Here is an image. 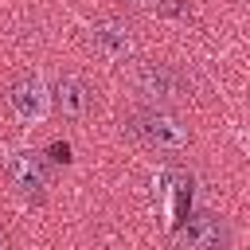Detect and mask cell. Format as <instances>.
<instances>
[{
    "instance_id": "obj_3",
    "label": "cell",
    "mask_w": 250,
    "mask_h": 250,
    "mask_svg": "<svg viewBox=\"0 0 250 250\" xmlns=\"http://www.w3.org/2000/svg\"><path fill=\"white\" fill-rule=\"evenodd\" d=\"M4 168H8V180L16 184V191L27 199H39L51 188V164L39 152H12Z\"/></svg>"
},
{
    "instance_id": "obj_5",
    "label": "cell",
    "mask_w": 250,
    "mask_h": 250,
    "mask_svg": "<svg viewBox=\"0 0 250 250\" xmlns=\"http://www.w3.org/2000/svg\"><path fill=\"white\" fill-rule=\"evenodd\" d=\"M94 47H98L105 59L121 62V59H129V51H133V35H129V27H125L121 20H102V23H94Z\"/></svg>"
},
{
    "instance_id": "obj_10",
    "label": "cell",
    "mask_w": 250,
    "mask_h": 250,
    "mask_svg": "<svg viewBox=\"0 0 250 250\" xmlns=\"http://www.w3.org/2000/svg\"><path fill=\"white\" fill-rule=\"evenodd\" d=\"M0 250H4V238H0Z\"/></svg>"
},
{
    "instance_id": "obj_6",
    "label": "cell",
    "mask_w": 250,
    "mask_h": 250,
    "mask_svg": "<svg viewBox=\"0 0 250 250\" xmlns=\"http://www.w3.org/2000/svg\"><path fill=\"white\" fill-rule=\"evenodd\" d=\"M55 105H59V113L70 117V121L86 117V113H90V90H86V82H82V78H59V82H55Z\"/></svg>"
},
{
    "instance_id": "obj_2",
    "label": "cell",
    "mask_w": 250,
    "mask_h": 250,
    "mask_svg": "<svg viewBox=\"0 0 250 250\" xmlns=\"http://www.w3.org/2000/svg\"><path fill=\"white\" fill-rule=\"evenodd\" d=\"M176 246L180 250H223L227 246V223L215 211L184 215L176 227Z\"/></svg>"
},
{
    "instance_id": "obj_7",
    "label": "cell",
    "mask_w": 250,
    "mask_h": 250,
    "mask_svg": "<svg viewBox=\"0 0 250 250\" xmlns=\"http://www.w3.org/2000/svg\"><path fill=\"white\" fill-rule=\"evenodd\" d=\"M12 109L20 113V117H43V109H47V90H43V82L31 74V78H20L16 86H12Z\"/></svg>"
},
{
    "instance_id": "obj_4",
    "label": "cell",
    "mask_w": 250,
    "mask_h": 250,
    "mask_svg": "<svg viewBox=\"0 0 250 250\" xmlns=\"http://www.w3.org/2000/svg\"><path fill=\"white\" fill-rule=\"evenodd\" d=\"M133 86H137V94L148 98L152 105L172 102V98H184V78H180L172 66H164V62H145V66L133 74Z\"/></svg>"
},
{
    "instance_id": "obj_9",
    "label": "cell",
    "mask_w": 250,
    "mask_h": 250,
    "mask_svg": "<svg viewBox=\"0 0 250 250\" xmlns=\"http://www.w3.org/2000/svg\"><path fill=\"white\" fill-rule=\"evenodd\" d=\"M125 4H141L145 8V4H156V0H125Z\"/></svg>"
},
{
    "instance_id": "obj_8",
    "label": "cell",
    "mask_w": 250,
    "mask_h": 250,
    "mask_svg": "<svg viewBox=\"0 0 250 250\" xmlns=\"http://www.w3.org/2000/svg\"><path fill=\"white\" fill-rule=\"evenodd\" d=\"M51 160H55V164H66V160H70V148H66V145H51Z\"/></svg>"
},
{
    "instance_id": "obj_1",
    "label": "cell",
    "mask_w": 250,
    "mask_h": 250,
    "mask_svg": "<svg viewBox=\"0 0 250 250\" xmlns=\"http://www.w3.org/2000/svg\"><path fill=\"white\" fill-rule=\"evenodd\" d=\"M125 129H129V137H137L141 145H148V148H168V152L188 148V141H191L188 125H184L176 113L160 109V105H148V109L133 113Z\"/></svg>"
}]
</instances>
